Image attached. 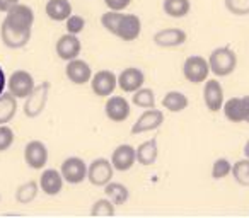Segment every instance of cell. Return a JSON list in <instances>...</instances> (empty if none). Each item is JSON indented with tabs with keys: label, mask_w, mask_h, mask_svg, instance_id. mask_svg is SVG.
Returning a JSON list of instances; mask_svg holds the SVG:
<instances>
[{
	"label": "cell",
	"mask_w": 249,
	"mask_h": 218,
	"mask_svg": "<svg viewBox=\"0 0 249 218\" xmlns=\"http://www.w3.org/2000/svg\"><path fill=\"white\" fill-rule=\"evenodd\" d=\"M0 28L2 43L11 50L24 48L31 39L33 24H35V12L29 5L16 4L9 12Z\"/></svg>",
	"instance_id": "cell-1"
},
{
	"label": "cell",
	"mask_w": 249,
	"mask_h": 218,
	"mask_svg": "<svg viewBox=\"0 0 249 218\" xmlns=\"http://www.w3.org/2000/svg\"><path fill=\"white\" fill-rule=\"evenodd\" d=\"M208 67L210 73H213L215 77H229L237 67V55L229 46L215 48L208 56Z\"/></svg>",
	"instance_id": "cell-2"
},
{
	"label": "cell",
	"mask_w": 249,
	"mask_h": 218,
	"mask_svg": "<svg viewBox=\"0 0 249 218\" xmlns=\"http://www.w3.org/2000/svg\"><path fill=\"white\" fill-rule=\"evenodd\" d=\"M50 87H52V84L45 80V82L35 85V89L31 90V94L26 97L22 111H24V115L28 116V118H38V116L45 111L46 102H48Z\"/></svg>",
	"instance_id": "cell-3"
},
{
	"label": "cell",
	"mask_w": 249,
	"mask_h": 218,
	"mask_svg": "<svg viewBox=\"0 0 249 218\" xmlns=\"http://www.w3.org/2000/svg\"><path fill=\"white\" fill-rule=\"evenodd\" d=\"M183 75L188 82L191 84H201L210 75V67L208 60L200 55H191L184 60L183 63Z\"/></svg>",
	"instance_id": "cell-4"
},
{
	"label": "cell",
	"mask_w": 249,
	"mask_h": 218,
	"mask_svg": "<svg viewBox=\"0 0 249 218\" xmlns=\"http://www.w3.org/2000/svg\"><path fill=\"white\" fill-rule=\"evenodd\" d=\"M114 169L111 166V160L104 159H94L92 162L87 166V181H89L92 186L104 187L109 181H113Z\"/></svg>",
	"instance_id": "cell-5"
},
{
	"label": "cell",
	"mask_w": 249,
	"mask_h": 218,
	"mask_svg": "<svg viewBox=\"0 0 249 218\" xmlns=\"http://www.w3.org/2000/svg\"><path fill=\"white\" fill-rule=\"evenodd\" d=\"M35 79L26 70H16L7 79V89L16 99H26L35 89Z\"/></svg>",
	"instance_id": "cell-6"
},
{
	"label": "cell",
	"mask_w": 249,
	"mask_h": 218,
	"mask_svg": "<svg viewBox=\"0 0 249 218\" xmlns=\"http://www.w3.org/2000/svg\"><path fill=\"white\" fill-rule=\"evenodd\" d=\"M60 174L69 184H80L87 179V166L80 157H69L60 166Z\"/></svg>",
	"instance_id": "cell-7"
},
{
	"label": "cell",
	"mask_w": 249,
	"mask_h": 218,
	"mask_svg": "<svg viewBox=\"0 0 249 218\" xmlns=\"http://www.w3.org/2000/svg\"><path fill=\"white\" fill-rule=\"evenodd\" d=\"M90 89L96 96L109 97L118 87V77L111 70H99L90 77Z\"/></svg>",
	"instance_id": "cell-8"
},
{
	"label": "cell",
	"mask_w": 249,
	"mask_h": 218,
	"mask_svg": "<svg viewBox=\"0 0 249 218\" xmlns=\"http://www.w3.org/2000/svg\"><path fill=\"white\" fill-rule=\"evenodd\" d=\"M224 87L217 79H207L203 87V102L210 113H218L224 106Z\"/></svg>",
	"instance_id": "cell-9"
},
{
	"label": "cell",
	"mask_w": 249,
	"mask_h": 218,
	"mask_svg": "<svg viewBox=\"0 0 249 218\" xmlns=\"http://www.w3.org/2000/svg\"><path fill=\"white\" fill-rule=\"evenodd\" d=\"M164 123V113L156 107L145 109L142 115L139 116L135 123L132 126V135H140V133L154 132V130L160 128V125Z\"/></svg>",
	"instance_id": "cell-10"
},
{
	"label": "cell",
	"mask_w": 249,
	"mask_h": 218,
	"mask_svg": "<svg viewBox=\"0 0 249 218\" xmlns=\"http://www.w3.org/2000/svg\"><path fill=\"white\" fill-rule=\"evenodd\" d=\"M104 113L107 119H111L113 123H123L130 118L132 107L123 96H109L104 104Z\"/></svg>",
	"instance_id": "cell-11"
},
{
	"label": "cell",
	"mask_w": 249,
	"mask_h": 218,
	"mask_svg": "<svg viewBox=\"0 0 249 218\" xmlns=\"http://www.w3.org/2000/svg\"><path fill=\"white\" fill-rule=\"evenodd\" d=\"M24 160L31 169L39 170L48 162V149L39 140H31L24 147Z\"/></svg>",
	"instance_id": "cell-12"
},
{
	"label": "cell",
	"mask_w": 249,
	"mask_h": 218,
	"mask_svg": "<svg viewBox=\"0 0 249 218\" xmlns=\"http://www.w3.org/2000/svg\"><path fill=\"white\" fill-rule=\"evenodd\" d=\"M137 162L135 155V147L128 145V143H123V145H118L113 150V155H111V166L114 170H120V172H126L130 170Z\"/></svg>",
	"instance_id": "cell-13"
},
{
	"label": "cell",
	"mask_w": 249,
	"mask_h": 218,
	"mask_svg": "<svg viewBox=\"0 0 249 218\" xmlns=\"http://www.w3.org/2000/svg\"><path fill=\"white\" fill-rule=\"evenodd\" d=\"M142 33V21L135 14H123L118 24L116 34L123 41H135Z\"/></svg>",
	"instance_id": "cell-14"
},
{
	"label": "cell",
	"mask_w": 249,
	"mask_h": 218,
	"mask_svg": "<svg viewBox=\"0 0 249 218\" xmlns=\"http://www.w3.org/2000/svg\"><path fill=\"white\" fill-rule=\"evenodd\" d=\"M143 84H145V75L137 67H128L118 75V87L126 94H133L140 87H143Z\"/></svg>",
	"instance_id": "cell-15"
},
{
	"label": "cell",
	"mask_w": 249,
	"mask_h": 218,
	"mask_svg": "<svg viewBox=\"0 0 249 218\" xmlns=\"http://www.w3.org/2000/svg\"><path fill=\"white\" fill-rule=\"evenodd\" d=\"M65 75L75 85H84L86 82H89L92 77V68L87 62L80 58H73L70 62H67L65 67Z\"/></svg>",
	"instance_id": "cell-16"
},
{
	"label": "cell",
	"mask_w": 249,
	"mask_h": 218,
	"mask_svg": "<svg viewBox=\"0 0 249 218\" xmlns=\"http://www.w3.org/2000/svg\"><path fill=\"white\" fill-rule=\"evenodd\" d=\"M224 116L231 123H246L248 119V101L246 97H231L222 106Z\"/></svg>",
	"instance_id": "cell-17"
},
{
	"label": "cell",
	"mask_w": 249,
	"mask_h": 218,
	"mask_svg": "<svg viewBox=\"0 0 249 218\" xmlns=\"http://www.w3.org/2000/svg\"><path fill=\"white\" fill-rule=\"evenodd\" d=\"M56 55H58L60 60H65V62H70V60L77 58L80 55V50H82V45H80V39L77 38L75 34H63L58 38L56 41Z\"/></svg>",
	"instance_id": "cell-18"
},
{
	"label": "cell",
	"mask_w": 249,
	"mask_h": 218,
	"mask_svg": "<svg viewBox=\"0 0 249 218\" xmlns=\"http://www.w3.org/2000/svg\"><path fill=\"white\" fill-rule=\"evenodd\" d=\"M188 39V34L179 28H167L160 29L154 34V43L160 48H176L184 45Z\"/></svg>",
	"instance_id": "cell-19"
},
{
	"label": "cell",
	"mask_w": 249,
	"mask_h": 218,
	"mask_svg": "<svg viewBox=\"0 0 249 218\" xmlns=\"http://www.w3.org/2000/svg\"><path fill=\"white\" fill-rule=\"evenodd\" d=\"M38 184L45 194H48V196H56V194H60V191H62V187H63V177L56 169H46L45 172L39 176Z\"/></svg>",
	"instance_id": "cell-20"
},
{
	"label": "cell",
	"mask_w": 249,
	"mask_h": 218,
	"mask_svg": "<svg viewBox=\"0 0 249 218\" xmlns=\"http://www.w3.org/2000/svg\"><path fill=\"white\" fill-rule=\"evenodd\" d=\"M137 162L140 166H152L156 164L157 157H159V147H157V138H150L147 142L140 143L135 149Z\"/></svg>",
	"instance_id": "cell-21"
},
{
	"label": "cell",
	"mask_w": 249,
	"mask_h": 218,
	"mask_svg": "<svg viewBox=\"0 0 249 218\" xmlns=\"http://www.w3.org/2000/svg\"><path fill=\"white\" fill-rule=\"evenodd\" d=\"M45 12L52 21H67L72 16V4L69 0H48L45 5Z\"/></svg>",
	"instance_id": "cell-22"
},
{
	"label": "cell",
	"mask_w": 249,
	"mask_h": 218,
	"mask_svg": "<svg viewBox=\"0 0 249 218\" xmlns=\"http://www.w3.org/2000/svg\"><path fill=\"white\" fill-rule=\"evenodd\" d=\"M18 111V99L11 92L0 94V125H7Z\"/></svg>",
	"instance_id": "cell-23"
},
{
	"label": "cell",
	"mask_w": 249,
	"mask_h": 218,
	"mask_svg": "<svg viewBox=\"0 0 249 218\" xmlns=\"http://www.w3.org/2000/svg\"><path fill=\"white\" fill-rule=\"evenodd\" d=\"M188 104H190L188 97L184 96L183 92H179V90H169V92L162 97V107L171 113L184 111L188 107Z\"/></svg>",
	"instance_id": "cell-24"
},
{
	"label": "cell",
	"mask_w": 249,
	"mask_h": 218,
	"mask_svg": "<svg viewBox=\"0 0 249 218\" xmlns=\"http://www.w3.org/2000/svg\"><path fill=\"white\" fill-rule=\"evenodd\" d=\"M104 194H106V198L114 206H116V204H124L130 198L128 187L121 183H113V181H109V183L104 186Z\"/></svg>",
	"instance_id": "cell-25"
},
{
	"label": "cell",
	"mask_w": 249,
	"mask_h": 218,
	"mask_svg": "<svg viewBox=\"0 0 249 218\" xmlns=\"http://www.w3.org/2000/svg\"><path fill=\"white\" fill-rule=\"evenodd\" d=\"M164 14L173 19H183L190 14L191 2L190 0H164L162 4Z\"/></svg>",
	"instance_id": "cell-26"
},
{
	"label": "cell",
	"mask_w": 249,
	"mask_h": 218,
	"mask_svg": "<svg viewBox=\"0 0 249 218\" xmlns=\"http://www.w3.org/2000/svg\"><path fill=\"white\" fill-rule=\"evenodd\" d=\"M38 191H39V184L36 181H28V183L21 184L16 191V200L18 203L21 204H28L38 196Z\"/></svg>",
	"instance_id": "cell-27"
},
{
	"label": "cell",
	"mask_w": 249,
	"mask_h": 218,
	"mask_svg": "<svg viewBox=\"0 0 249 218\" xmlns=\"http://www.w3.org/2000/svg\"><path fill=\"white\" fill-rule=\"evenodd\" d=\"M132 102L139 107L143 109H150V107H156V94L152 89H147V87H140L139 90H135L132 96Z\"/></svg>",
	"instance_id": "cell-28"
},
{
	"label": "cell",
	"mask_w": 249,
	"mask_h": 218,
	"mask_svg": "<svg viewBox=\"0 0 249 218\" xmlns=\"http://www.w3.org/2000/svg\"><path fill=\"white\" fill-rule=\"evenodd\" d=\"M231 174L237 184H241V186H244V187H249V159L244 157V159L232 164Z\"/></svg>",
	"instance_id": "cell-29"
},
{
	"label": "cell",
	"mask_w": 249,
	"mask_h": 218,
	"mask_svg": "<svg viewBox=\"0 0 249 218\" xmlns=\"http://www.w3.org/2000/svg\"><path fill=\"white\" fill-rule=\"evenodd\" d=\"M114 213H116V208H114V204L107 198L97 200L92 204V208H90V215L92 217H113Z\"/></svg>",
	"instance_id": "cell-30"
},
{
	"label": "cell",
	"mask_w": 249,
	"mask_h": 218,
	"mask_svg": "<svg viewBox=\"0 0 249 218\" xmlns=\"http://www.w3.org/2000/svg\"><path fill=\"white\" fill-rule=\"evenodd\" d=\"M123 16V12H114V11H107L101 16V24L103 28L106 29L107 33L111 34H116V29H118V24H120V19Z\"/></svg>",
	"instance_id": "cell-31"
},
{
	"label": "cell",
	"mask_w": 249,
	"mask_h": 218,
	"mask_svg": "<svg viewBox=\"0 0 249 218\" xmlns=\"http://www.w3.org/2000/svg\"><path fill=\"white\" fill-rule=\"evenodd\" d=\"M231 170H232V164L229 162V159L220 157V159L215 160L213 166H212V177H213L215 181L225 179V177L231 174Z\"/></svg>",
	"instance_id": "cell-32"
},
{
	"label": "cell",
	"mask_w": 249,
	"mask_h": 218,
	"mask_svg": "<svg viewBox=\"0 0 249 218\" xmlns=\"http://www.w3.org/2000/svg\"><path fill=\"white\" fill-rule=\"evenodd\" d=\"M224 4L232 16H249V0H224Z\"/></svg>",
	"instance_id": "cell-33"
},
{
	"label": "cell",
	"mask_w": 249,
	"mask_h": 218,
	"mask_svg": "<svg viewBox=\"0 0 249 218\" xmlns=\"http://www.w3.org/2000/svg\"><path fill=\"white\" fill-rule=\"evenodd\" d=\"M65 28H67V33L69 34H79V33L84 31V28H86V19L82 17V16H70L69 19L65 21Z\"/></svg>",
	"instance_id": "cell-34"
},
{
	"label": "cell",
	"mask_w": 249,
	"mask_h": 218,
	"mask_svg": "<svg viewBox=\"0 0 249 218\" xmlns=\"http://www.w3.org/2000/svg\"><path fill=\"white\" fill-rule=\"evenodd\" d=\"M14 143V132L11 126L0 125V152L9 150Z\"/></svg>",
	"instance_id": "cell-35"
},
{
	"label": "cell",
	"mask_w": 249,
	"mask_h": 218,
	"mask_svg": "<svg viewBox=\"0 0 249 218\" xmlns=\"http://www.w3.org/2000/svg\"><path fill=\"white\" fill-rule=\"evenodd\" d=\"M104 4L109 11L114 12H123L126 7H130L132 4V0H104Z\"/></svg>",
	"instance_id": "cell-36"
},
{
	"label": "cell",
	"mask_w": 249,
	"mask_h": 218,
	"mask_svg": "<svg viewBox=\"0 0 249 218\" xmlns=\"http://www.w3.org/2000/svg\"><path fill=\"white\" fill-rule=\"evenodd\" d=\"M16 4H19V0H0V12H9Z\"/></svg>",
	"instance_id": "cell-37"
},
{
	"label": "cell",
	"mask_w": 249,
	"mask_h": 218,
	"mask_svg": "<svg viewBox=\"0 0 249 218\" xmlns=\"http://www.w3.org/2000/svg\"><path fill=\"white\" fill-rule=\"evenodd\" d=\"M5 85H7V77H5L4 68H2V65H0V94L4 92Z\"/></svg>",
	"instance_id": "cell-38"
},
{
	"label": "cell",
	"mask_w": 249,
	"mask_h": 218,
	"mask_svg": "<svg viewBox=\"0 0 249 218\" xmlns=\"http://www.w3.org/2000/svg\"><path fill=\"white\" fill-rule=\"evenodd\" d=\"M242 152H244V157H246V159H249V140H248V142H246L244 150H242Z\"/></svg>",
	"instance_id": "cell-39"
},
{
	"label": "cell",
	"mask_w": 249,
	"mask_h": 218,
	"mask_svg": "<svg viewBox=\"0 0 249 218\" xmlns=\"http://www.w3.org/2000/svg\"><path fill=\"white\" fill-rule=\"evenodd\" d=\"M246 101H248V119H246V123H249V96H244Z\"/></svg>",
	"instance_id": "cell-40"
},
{
	"label": "cell",
	"mask_w": 249,
	"mask_h": 218,
	"mask_svg": "<svg viewBox=\"0 0 249 218\" xmlns=\"http://www.w3.org/2000/svg\"><path fill=\"white\" fill-rule=\"evenodd\" d=\"M0 200H2V196H0Z\"/></svg>",
	"instance_id": "cell-41"
}]
</instances>
